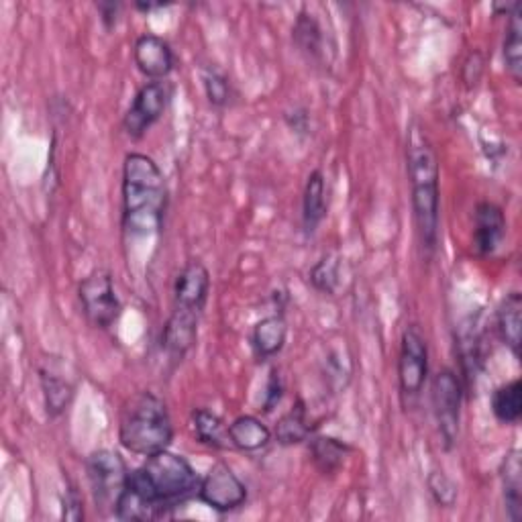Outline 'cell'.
Instances as JSON below:
<instances>
[{
  "mask_svg": "<svg viewBox=\"0 0 522 522\" xmlns=\"http://www.w3.org/2000/svg\"><path fill=\"white\" fill-rule=\"evenodd\" d=\"M406 162L408 178L412 188V213L416 223V233L423 251L431 257L439 245V221H441V200H439V160L437 153L419 125H410L406 139Z\"/></svg>",
  "mask_w": 522,
  "mask_h": 522,
  "instance_id": "cell-1",
  "label": "cell"
},
{
  "mask_svg": "<svg viewBox=\"0 0 522 522\" xmlns=\"http://www.w3.org/2000/svg\"><path fill=\"white\" fill-rule=\"evenodd\" d=\"M168 206V188L160 166L145 153H129L123 162V229L145 237L160 233Z\"/></svg>",
  "mask_w": 522,
  "mask_h": 522,
  "instance_id": "cell-2",
  "label": "cell"
},
{
  "mask_svg": "<svg viewBox=\"0 0 522 522\" xmlns=\"http://www.w3.org/2000/svg\"><path fill=\"white\" fill-rule=\"evenodd\" d=\"M127 486L162 516L164 508H172L196 494L200 478L188 459L166 449L147 457L139 469L131 472Z\"/></svg>",
  "mask_w": 522,
  "mask_h": 522,
  "instance_id": "cell-3",
  "label": "cell"
},
{
  "mask_svg": "<svg viewBox=\"0 0 522 522\" xmlns=\"http://www.w3.org/2000/svg\"><path fill=\"white\" fill-rule=\"evenodd\" d=\"M174 427L166 402L153 392L135 394L123 408L119 441L141 457H151L172 445Z\"/></svg>",
  "mask_w": 522,
  "mask_h": 522,
  "instance_id": "cell-4",
  "label": "cell"
},
{
  "mask_svg": "<svg viewBox=\"0 0 522 522\" xmlns=\"http://www.w3.org/2000/svg\"><path fill=\"white\" fill-rule=\"evenodd\" d=\"M86 474L96 510L102 514H115L131 476L125 459L111 449L92 451L86 457Z\"/></svg>",
  "mask_w": 522,
  "mask_h": 522,
  "instance_id": "cell-5",
  "label": "cell"
},
{
  "mask_svg": "<svg viewBox=\"0 0 522 522\" xmlns=\"http://www.w3.org/2000/svg\"><path fill=\"white\" fill-rule=\"evenodd\" d=\"M431 402L443 445L445 449H453L459 437L463 402V384L453 370L443 368L437 372L431 384Z\"/></svg>",
  "mask_w": 522,
  "mask_h": 522,
  "instance_id": "cell-6",
  "label": "cell"
},
{
  "mask_svg": "<svg viewBox=\"0 0 522 522\" xmlns=\"http://www.w3.org/2000/svg\"><path fill=\"white\" fill-rule=\"evenodd\" d=\"M78 296L90 325L96 329H111L121 317V300L109 272L96 270L80 282Z\"/></svg>",
  "mask_w": 522,
  "mask_h": 522,
  "instance_id": "cell-7",
  "label": "cell"
},
{
  "mask_svg": "<svg viewBox=\"0 0 522 522\" xmlns=\"http://www.w3.org/2000/svg\"><path fill=\"white\" fill-rule=\"evenodd\" d=\"M429 378V345L419 325H408L402 333L398 355V382L406 398H416Z\"/></svg>",
  "mask_w": 522,
  "mask_h": 522,
  "instance_id": "cell-8",
  "label": "cell"
},
{
  "mask_svg": "<svg viewBox=\"0 0 522 522\" xmlns=\"http://www.w3.org/2000/svg\"><path fill=\"white\" fill-rule=\"evenodd\" d=\"M198 498L217 512H233L247 502V488L225 461L213 463L200 480Z\"/></svg>",
  "mask_w": 522,
  "mask_h": 522,
  "instance_id": "cell-9",
  "label": "cell"
},
{
  "mask_svg": "<svg viewBox=\"0 0 522 522\" xmlns=\"http://www.w3.org/2000/svg\"><path fill=\"white\" fill-rule=\"evenodd\" d=\"M170 96H172V88L164 80L147 82L145 86H141L123 119L125 133L133 139L143 137L164 117Z\"/></svg>",
  "mask_w": 522,
  "mask_h": 522,
  "instance_id": "cell-10",
  "label": "cell"
},
{
  "mask_svg": "<svg viewBox=\"0 0 522 522\" xmlns=\"http://www.w3.org/2000/svg\"><path fill=\"white\" fill-rule=\"evenodd\" d=\"M506 217L502 208L494 202H480L474 213V235L472 245L480 257L494 255L506 239Z\"/></svg>",
  "mask_w": 522,
  "mask_h": 522,
  "instance_id": "cell-11",
  "label": "cell"
},
{
  "mask_svg": "<svg viewBox=\"0 0 522 522\" xmlns=\"http://www.w3.org/2000/svg\"><path fill=\"white\" fill-rule=\"evenodd\" d=\"M133 58L139 72L153 82L164 80L174 70V51L170 43L153 33H145L135 41Z\"/></svg>",
  "mask_w": 522,
  "mask_h": 522,
  "instance_id": "cell-12",
  "label": "cell"
},
{
  "mask_svg": "<svg viewBox=\"0 0 522 522\" xmlns=\"http://www.w3.org/2000/svg\"><path fill=\"white\" fill-rule=\"evenodd\" d=\"M200 315L202 312L174 306L162 333V345L174 361H182L184 355L194 347L198 337Z\"/></svg>",
  "mask_w": 522,
  "mask_h": 522,
  "instance_id": "cell-13",
  "label": "cell"
},
{
  "mask_svg": "<svg viewBox=\"0 0 522 522\" xmlns=\"http://www.w3.org/2000/svg\"><path fill=\"white\" fill-rule=\"evenodd\" d=\"M211 292V274L200 261L192 259L180 270L174 282V306L202 312Z\"/></svg>",
  "mask_w": 522,
  "mask_h": 522,
  "instance_id": "cell-14",
  "label": "cell"
},
{
  "mask_svg": "<svg viewBox=\"0 0 522 522\" xmlns=\"http://www.w3.org/2000/svg\"><path fill=\"white\" fill-rule=\"evenodd\" d=\"M286 337H288V325L282 315L261 319L251 333V347L255 357L261 361L276 357L284 349Z\"/></svg>",
  "mask_w": 522,
  "mask_h": 522,
  "instance_id": "cell-15",
  "label": "cell"
},
{
  "mask_svg": "<svg viewBox=\"0 0 522 522\" xmlns=\"http://www.w3.org/2000/svg\"><path fill=\"white\" fill-rule=\"evenodd\" d=\"M502 478V496H504V508L508 512V518L512 522H518L522 518V463H520V451L510 449L500 467Z\"/></svg>",
  "mask_w": 522,
  "mask_h": 522,
  "instance_id": "cell-16",
  "label": "cell"
},
{
  "mask_svg": "<svg viewBox=\"0 0 522 522\" xmlns=\"http://www.w3.org/2000/svg\"><path fill=\"white\" fill-rule=\"evenodd\" d=\"M327 217V184L321 170H315L304 186L302 196V225L308 235L315 233Z\"/></svg>",
  "mask_w": 522,
  "mask_h": 522,
  "instance_id": "cell-17",
  "label": "cell"
},
{
  "mask_svg": "<svg viewBox=\"0 0 522 522\" xmlns=\"http://www.w3.org/2000/svg\"><path fill=\"white\" fill-rule=\"evenodd\" d=\"M229 439L235 449L253 453L268 447V443L272 441V431L268 429V425L261 423L257 416L243 414L237 416V419L229 425Z\"/></svg>",
  "mask_w": 522,
  "mask_h": 522,
  "instance_id": "cell-18",
  "label": "cell"
},
{
  "mask_svg": "<svg viewBox=\"0 0 522 522\" xmlns=\"http://www.w3.org/2000/svg\"><path fill=\"white\" fill-rule=\"evenodd\" d=\"M496 327L504 345L512 355L520 357V327H522V296L518 292L506 294L496 312Z\"/></svg>",
  "mask_w": 522,
  "mask_h": 522,
  "instance_id": "cell-19",
  "label": "cell"
},
{
  "mask_svg": "<svg viewBox=\"0 0 522 522\" xmlns=\"http://www.w3.org/2000/svg\"><path fill=\"white\" fill-rule=\"evenodd\" d=\"M308 453L312 463L317 465V469L325 476H331L343 467L347 455L351 453V447L335 437H327V435H319L312 437L310 445H308Z\"/></svg>",
  "mask_w": 522,
  "mask_h": 522,
  "instance_id": "cell-20",
  "label": "cell"
},
{
  "mask_svg": "<svg viewBox=\"0 0 522 522\" xmlns=\"http://www.w3.org/2000/svg\"><path fill=\"white\" fill-rule=\"evenodd\" d=\"M192 429L202 445H208L213 449L233 447L229 439V427L221 421V416H217L211 410L206 408L192 410Z\"/></svg>",
  "mask_w": 522,
  "mask_h": 522,
  "instance_id": "cell-21",
  "label": "cell"
},
{
  "mask_svg": "<svg viewBox=\"0 0 522 522\" xmlns=\"http://www.w3.org/2000/svg\"><path fill=\"white\" fill-rule=\"evenodd\" d=\"M504 62L510 78L520 84L522 80V5L508 15L506 35H504Z\"/></svg>",
  "mask_w": 522,
  "mask_h": 522,
  "instance_id": "cell-22",
  "label": "cell"
},
{
  "mask_svg": "<svg viewBox=\"0 0 522 522\" xmlns=\"http://www.w3.org/2000/svg\"><path fill=\"white\" fill-rule=\"evenodd\" d=\"M39 380H41V390H43V402H45V410L49 416H60L68 410V406L72 404L74 398V386L60 378L58 374L49 372V370H41L39 372Z\"/></svg>",
  "mask_w": 522,
  "mask_h": 522,
  "instance_id": "cell-23",
  "label": "cell"
},
{
  "mask_svg": "<svg viewBox=\"0 0 522 522\" xmlns=\"http://www.w3.org/2000/svg\"><path fill=\"white\" fill-rule=\"evenodd\" d=\"M492 412L502 425H516L522 416V384L520 380L498 386L492 394Z\"/></svg>",
  "mask_w": 522,
  "mask_h": 522,
  "instance_id": "cell-24",
  "label": "cell"
},
{
  "mask_svg": "<svg viewBox=\"0 0 522 522\" xmlns=\"http://www.w3.org/2000/svg\"><path fill=\"white\" fill-rule=\"evenodd\" d=\"M276 441L284 447L298 445L310 437V423H308V412L302 400H298L276 425Z\"/></svg>",
  "mask_w": 522,
  "mask_h": 522,
  "instance_id": "cell-25",
  "label": "cell"
},
{
  "mask_svg": "<svg viewBox=\"0 0 522 522\" xmlns=\"http://www.w3.org/2000/svg\"><path fill=\"white\" fill-rule=\"evenodd\" d=\"M294 41L308 58H321L323 54V31L315 15L302 11L294 25Z\"/></svg>",
  "mask_w": 522,
  "mask_h": 522,
  "instance_id": "cell-26",
  "label": "cell"
},
{
  "mask_svg": "<svg viewBox=\"0 0 522 522\" xmlns=\"http://www.w3.org/2000/svg\"><path fill=\"white\" fill-rule=\"evenodd\" d=\"M202 86L208 102H211L213 107H229L233 100V86L221 70L206 68L202 72Z\"/></svg>",
  "mask_w": 522,
  "mask_h": 522,
  "instance_id": "cell-27",
  "label": "cell"
},
{
  "mask_svg": "<svg viewBox=\"0 0 522 522\" xmlns=\"http://www.w3.org/2000/svg\"><path fill=\"white\" fill-rule=\"evenodd\" d=\"M310 284L323 294H335L339 286V259L335 255H325L321 261L312 266Z\"/></svg>",
  "mask_w": 522,
  "mask_h": 522,
  "instance_id": "cell-28",
  "label": "cell"
},
{
  "mask_svg": "<svg viewBox=\"0 0 522 522\" xmlns=\"http://www.w3.org/2000/svg\"><path fill=\"white\" fill-rule=\"evenodd\" d=\"M429 484V492L433 496V500L441 506V508H453L459 496V490L455 486V482L451 478H447L443 472H433L427 480Z\"/></svg>",
  "mask_w": 522,
  "mask_h": 522,
  "instance_id": "cell-29",
  "label": "cell"
},
{
  "mask_svg": "<svg viewBox=\"0 0 522 522\" xmlns=\"http://www.w3.org/2000/svg\"><path fill=\"white\" fill-rule=\"evenodd\" d=\"M62 518L72 520V522L84 520V500H82L78 488L72 484L66 488V494L62 500Z\"/></svg>",
  "mask_w": 522,
  "mask_h": 522,
  "instance_id": "cell-30",
  "label": "cell"
},
{
  "mask_svg": "<svg viewBox=\"0 0 522 522\" xmlns=\"http://www.w3.org/2000/svg\"><path fill=\"white\" fill-rule=\"evenodd\" d=\"M282 394H284V386H282V378L276 370H272L270 374V380H268V386H266V394H264V410L266 412H272L280 400H282Z\"/></svg>",
  "mask_w": 522,
  "mask_h": 522,
  "instance_id": "cell-31",
  "label": "cell"
},
{
  "mask_svg": "<svg viewBox=\"0 0 522 522\" xmlns=\"http://www.w3.org/2000/svg\"><path fill=\"white\" fill-rule=\"evenodd\" d=\"M119 11H121V5H119V3H100V5H98V13H100V19H102L104 27L113 29V27L117 25Z\"/></svg>",
  "mask_w": 522,
  "mask_h": 522,
  "instance_id": "cell-32",
  "label": "cell"
},
{
  "mask_svg": "<svg viewBox=\"0 0 522 522\" xmlns=\"http://www.w3.org/2000/svg\"><path fill=\"white\" fill-rule=\"evenodd\" d=\"M288 125L296 133H306L308 131V113L306 111H294L286 117Z\"/></svg>",
  "mask_w": 522,
  "mask_h": 522,
  "instance_id": "cell-33",
  "label": "cell"
},
{
  "mask_svg": "<svg viewBox=\"0 0 522 522\" xmlns=\"http://www.w3.org/2000/svg\"><path fill=\"white\" fill-rule=\"evenodd\" d=\"M135 7L143 13H149V11H155V9H164L166 5L164 3H137Z\"/></svg>",
  "mask_w": 522,
  "mask_h": 522,
  "instance_id": "cell-34",
  "label": "cell"
}]
</instances>
